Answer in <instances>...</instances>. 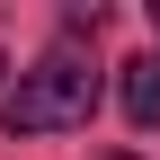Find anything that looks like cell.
<instances>
[{
	"instance_id": "cell-1",
	"label": "cell",
	"mask_w": 160,
	"mask_h": 160,
	"mask_svg": "<svg viewBox=\"0 0 160 160\" xmlns=\"http://www.w3.org/2000/svg\"><path fill=\"white\" fill-rule=\"evenodd\" d=\"M98 116V62L71 45H53L36 71H18V89H0V133H71Z\"/></svg>"
},
{
	"instance_id": "cell-2",
	"label": "cell",
	"mask_w": 160,
	"mask_h": 160,
	"mask_svg": "<svg viewBox=\"0 0 160 160\" xmlns=\"http://www.w3.org/2000/svg\"><path fill=\"white\" fill-rule=\"evenodd\" d=\"M116 98H125V125L133 133H160V53L116 62Z\"/></svg>"
},
{
	"instance_id": "cell-4",
	"label": "cell",
	"mask_w": 160,
	"mask_h": 160,
	"mask_svg": "<svg viewBox=\"0 0 160 160\" xmlns=\"http://www.w3.org/2000/svg\"><path fill=\"white\" fill-rule=\"evenodd\" d=\"M151 27H160V0H151Z\"/></svg>"
},
{
	"instance_id": "cell-3",
	"label": "cell",
	"mask_w": 160,
	"mask_h": 160,
	"mask_svg": "<svg viewBox=\"0 0 160 160\" xmlns=\"http://www.w3.org/2000/svg\"><path fill=\"white\" fill-rule=\"evenodd\" d=\"M0 89H9V62H0Z\"/></svg>"
}]
</instances>
